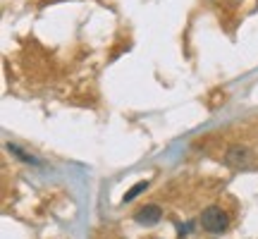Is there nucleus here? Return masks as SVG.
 <instances>
[{
  "label": "nucleus",
  "instance_id": "obj_1",
  "mask_svg": "<svg viewBox=\"0 0 258 239\" xmlns=\"http://www.w3.org/2000/svg\"><path fill=\"white\" fill-rule=\"evenodd\" d=\"M225 165L234 167V170H251L256 165V160H253L251 148L241 146V144H232L227 148V153H225Z\"/></svg>",
  "mask_w": 258,
  "mask_h": 239
},
{
  "label": "nucleus",
  "instance_id": "obj_2",
  "mask_svg": "<svg viewBox=\"0 0 258 239\" xmlns=\"http://www.w3.org/2000/svg\"><path fill=\"white\" fill-rule=\"evenodd\" d=\"M227 225H230V218H227V213L222 211L220 206H208V208L201 213V227L206 232H211V234L222 232Z\"/></svg>",
  "mask_w": 258,
  "mask_h": 239
},
{
  "label": "nucleus",
  "instance_id": "obj_3",
  "mask_svg": "<svg viewBox=\"0 0 258 239\" xmlns=\"http://www.w3.org/2000/svg\"><path fill=\"white\" fill-rule=\"evenodd\" d=\"M134 218H137L139 225H146V227H151V225L160 222V218H163V208H160V206H156V203H148V206H144V208H139V211L134 213Z\"/></svg>",
  "mask_w": 258,
  "mask_h": 239
},
{
  "label": "nucleus",
  "instance_id": "obj_4",
  "mask_svg": "<svg viewBox=\"0 0 258 239\" xmlns=\"http://www.w3.org/2000/svg\"><path fill=\"white\" fill-rule=\"evenodd\" d=\"M146 187H148V182H137L134 187H132V189H129L127 194H124V196H122V201H124V203L134 201V199H137V196H139L141 192H146Z\"/></svg>",
  "mask_w": 258,
  "mask_h": 239
}]
</instances>
